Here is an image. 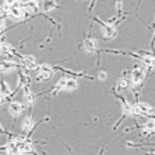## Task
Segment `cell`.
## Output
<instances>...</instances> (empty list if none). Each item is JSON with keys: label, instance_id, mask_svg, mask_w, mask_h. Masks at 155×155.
Here are the masks:
<instances>
[{"label": "cell", "instance_id": "6da1fadb", "mask_svg": "<svg viewBox=\"0 0 155 155\" xmlns=\"http://www.w3.org/2000/svg\"><path fill=\"white\" fill-rule=\"evenodd\" d=\"M145 78V70L139 67H135V69L132 72V84L134 87H137Z\"/></svg>", "mask_w": 155, "mask_h": 155}, {"label": "cell", "instance_id": "7a4b0ae2", "mask_svg": "<svg viewBox=\"0 0 155 155\" xmlns=\"http://www.w3.org/2000/svg\"><path fill=\"white\" fill-rule=\"evenodd\" d=\"M23 110H25V107H23L21 104H19V102L13 101L8 104V111H10L11 114L15 117H17L18 115H20L21 113L23 112Z\"/></svg>", "mask_w": 155, "mask_h": 155}, {"label": "cell", "instance_id": "3957f363", "mask_svg": "<svg viewBox=\"0 0 155 155\" xmlns=\"http://www.w3.org/2000/svg\"><path fill=\"white\" fill-rule=\"evenodd\" d=\"M102 25V30H104V34L106 37L111 38L116 34V30L113 27L112 25H109V23H104V22H99Z\"/></svg>", "mask_w": 155, "mask_h": 155}, {"label": "cell", "instance_id": "277c9868", "mask_svg": "<svg viewBox=\"0 0 155 155\" xmlns=\"http://www.w3.org/2000/svg\"><path fill=\"white\" fill-rule=\"evenodd\" d=\"M84 47L86 49V51L88 52H94L97 49V40L94 38H88L84 40Z\"/></svg>", "mask_w": 155, "mask_h": 155}, {"label": "cell", "instance_id": "5b68a950", "mask_svg": "<svg viewBox=\"0 0 155 155\" xmlns=\"http://www.w3.org/2000/svg\"><path fill=\"white\" fill-rule=\"evenodd\" d=\"M17 67L16 62L14 61H11V60H4L0 63V70L2 72H10V71H13L15 70Z\"/></svg>", "mask_w": 155, "mask_h": 155}, {"label": "cell", "instance_id": "8992f818", "mask_svg": "<svg viewBox=\"0 0 155 155\" xmlns=\"http://www.w3.org/2000/svg\"><path fill=\"white\" fill-rule=\"evenodd\" d=\"M11 93H12V90H11L8 84L4 81V80H1V81H0V94H1L4 98H6L8 95H11Z\"/></svg>", "mask_w": 155, "mask_h": 155}, {"label": "cell", "instance_id": "52a82bcc", "mask_svg": "<svg viewBox=\"0 0 155 155\" xmlns=\"http://www.w3.org/2000/svg\"><path fill=\"white\" fill-rule=\"evenodd\" d=\"M77 87H78L77 80H76L74 77H69L67 79V84H65L64 90H67V91H74V90H76V89H77Z\"/></svg>", "mask_w": 155, "mask_h": 155}, {"label": "cell", "instance_id": "ba28073f", "mask_svg": "<svg viewBox=\"0 0 155 155\" xmlns=\"http://www.w3.org/2000/svg\"><path fill=\"white\" fill-rule=\"evenodd\" d=\"M56 6H57V4H56L55 0H45L42 2V8L45 12H50L53 8H55Z\"/></svg>", "mask_w": 155, "mask_h": 155}, {"label": "cell", "instance_id": "9c48e42d", "mask_svg": "<svg viewBox=\"0 0 155 155\" xmlns=\"http://www.w3.org/2000/svg\"><path fill=\"white\" fill-rule=\"evenodd\" d=\"M136 106H137V108L139 109V111H140L141 115H149L152 110L151 106H149L148 104H145V102H139Z\"/></svg>", "mask_w": 155, "mask_h": 155}, {"label": "cell", "instance_id": "30bf717a", "mask_svg": "<svg viewBox=\"0 0 155 155\" xmlns=\"http://www.w3.org/2000/svg\"><path fill=\"white\" fill-rule=\"evenodd\" d=\"M33 126V120L31 117H27L25 120L22 121V130L23 131H29L30 129H32Z\"/></svg>", "mask_w": 155, "mask_h": 155}, {"label": "cell", "instance_id": "8fae6325", "mask_svg": "<svg viewBox=\"0 0 155 155\" xmlns=\"http://www.w3.org/2000/svg\"><path fill=\"white\" fill-rule=\"evenodd\" d=\"M25 101H27L29 104H32L33 102H34V98H35V97H34V95H33L32 92L29 90V89L25 88Z\"/></svg>", "mask_w": 155, "mask_h": 155}, {"label": "cell", "instance_id": "7c38bea8", "mask_svg": "<svg viewBox=\"0 0 155 155\" xmlns=\"http://www.w3.org/2000/svg\"><path fill=\"white\" fill-rule=\"evenodd\" d=\"M129 84H130V80L127 79V78H121V79L119 80V82H118L119 89H126V88H128Z\"/></svg>", "mask_w": 155, "mask_h": 155}, {"label": "cell", "instance_id": "4fadbf2b", "mask_svg": "<svg viewBox=\"0 0 155 155\" xmlns=\"http://www.w3.org/2000/svg\"><path fill=\"white\" fill-rule=\"evenodd\" d=\"M98 78L101 80H106L107 78H108V74H107V72L104 71H100L99 73H98Z\"/></svg>", "mask_w": 155, "mask_h": 155}, {"label": "cell", "instance_id": "5bb4252c", "mask_svg": "<svg viewBox=\"0 0 155 155\" xmlns=\"http://www.w3.org/2000/svg\"><path fill=\"white\" fill-rule=\"evenodd\" d=\"M3 134H8V132H6V131L1 127V124H0V135H3Z\"/></svg>", "mask_w": 155, "mask_h": 155}, {"label": "cell", "instance_id": "9a60e30c", "mask_svg": "<svg viewBox=\"0 0 155 155\" xmlns=\"http://www.w3.org/2000/svg\"><path fill=\"white\" fill-rule=\"evenodd\" d=\"M2 28H4V20L3 18H0V31L2 30Z\"/></svg>", "mask_w": 155, "mask_h": 155}, {"label": "cell", "instance_id": "2e32d148", "mask_svg": "<svg viewBox=\"0 0 155 155\" xmlns=\"http://www.w3.org/2000/svg\"><path fill=\"white\" fill-rule=\"evenodd\" d=\"M4 99H5V98H4V97H3V96H2V95H1V94H0V104H2V102H3V101H4Z\"/></svg>", "mask_w": 155, "mask_h": 155}]
</instances>
